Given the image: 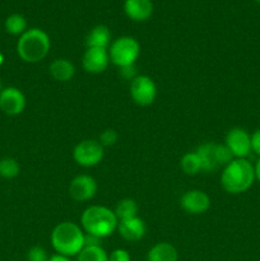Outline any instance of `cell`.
<instances>
[{
  "label": "cell",
  "mask_w": 260,
  "mask_h": 261,
  "mask_svg": "<svg viewBox=\"0 0 260 261\" xmlns=\"http://www.w3.org/2000/svg\"><path fill=\"white\" fill-rule=\"evenodd\" d=\"M255 181V171L252 163L246 158H235L221 175V185L228 194H242L249 190Z\"/></svg>",
  "instance_id": "cell-1"
},
{
  "label": "cell",
  "mask_w": 260,
  "mask_h": 261,
  "mask_svg": "<svg viewBox=\"0 0 260 261\" xmlns=\"http://www.w3.org/2000/svg\"><path fill=\"white\" fill-rule=\"evenodd\" d=\"M84 233L92 234L98 239H106L117 231V219L114 211L103 205H91L83 212L81 218Z\"/></svg>",
  "instance_id": "cell-2"
},
{
  "label": "cell",
  "mask_w": 260,
  "mask_h": 261,
  "mask_svg": "<svg viewBox=\"0 0 260 261\" xmlns=\"http://www.w3.org/2000/svg\"><path fill=\"white\" fill-rule=\"evenodd\" d=\"M51 48L50 36L41 28H28L17 42V54L24 63L42 61Z\"/></svg>",
  "instance_id": "cell-3"
},
{
  "label": "cell",
  "mask_w": 260,
  "mask_h": 261,
  "mask_svg": "<svg viewBox=\"0 0 260 261\" xmlns=\"http://www.w3.org/2000/svg\"><path fill=\"white\" fill-rule=\"evenodd\" d=\"M84 231L74 222H61L51 232V245L56 254L76 256L84 247Z\"/></svg>",
  "instance_id": "cell-4"
},
{
  "label": "cell",
  "mask_w": 260,
  "mask_h": 261,
  "mask_svg": "<svg viewBox=\"0 0 260 261\" xmlns=\"http://www.w3.org/2000/svg\"><path fill=\"white\" fill-rule=\"evenodd\" d=\"M109 55L110 61L119 68L133 65L140 55V45L134 37L122 36L111 42Z\"/></svg>",
  "instance_id": "cell-5"
},
{
  "label": "cell",
  "mask_w": 260,
  "mask_h": 261,
  "mask_svg": "<svg viewBox=\"0 0 260 261\" xmlns=\"http://www.w3.org/2000/svg\"><path fill=\"white\" fill-rule=\"evenodd\" d=\"M105 148L98 140L86 139L79 142L73 149V158L82 167H94L103 160Z\"/></svg>",
  "instance_id": "cell-6"
},
{
  "label": "cell",
  "mask_w": 260,
  "mask_h": 261,
  "mask_svg": "<svg viewBox=\"0 0 260 261\" xmlns=\"http://www.w3.org/2000/svg\"><path fill=\"white\" fill-rule=\"evenodd\" d=\"M130 97L138 106H150L157 97V86L148 75H138L130 82Z\"/></svg>",
  "instance_id": "cell-7"
},
{
  "label": "cell",
  "mask_w": 260,
  "mask_h": 261,
  "mask_svg": "<svg viewBox=\"0 0 260 261\" xmlns=\"http://www.w3.org/2000/svg\"><path fill=\"white\" fill-rule=\"evenodd\" d=\"M224 144L232 153L233 158H246L251 150V134L242 127L229 130L224 139Z\"/></svg>",
  "instance_id": "cell-8"
},
{
  "label": "cell",
  "mask_w": 260,
  "mask_h": 261,
  "mask_svg": "<svg viewBox=\"0 0 260 261\" xmlns=\"http://www.w3.org/2000/svg\"><path fill=\"white\" fill-rule=\"evenodd\" d=\"M25 96L17 87H5L0 92V110L8 116H18L25 109Z\"/></svg>",
  "instance_id": "cell-9"
},
{
  "label": "cell",
  "mask_w": 260,
  "mask_h": 261,
  "mask_svg": "<svg viewBox=\"0 0 260 261\" xmlns=\"http://www.w3.org/2000/svg\"><path fill=\"white\" fill-rule=\"evenodd\" d=\"M97 181L89 175H78L69 184V195L75 201H88L97 194Z\"/></svg>",
  "instance_id": "cell-10"
},
{
  "label": "cell",
  "mask_w": 260,
  "mask_h": 261,
  "mask_svg": "<svg viewBox=\"0 0 260 261\" xmlns=\"http://www.w3.org/2000/svg\"><path fill=\"white\" fill-rule=\"evenodd\" d=\"M180 205L186 213L199 216V214H203L209 211L212 201L205 191L194 189V190L184 193V195L180 199Z\"/></svg>",
  "instance_id": "cell-11"
},
{
  "label": "cell",
  "mask_w": 260,
  "mask_h": 261,
  "mask_svg": "<svg viewBox=\"0 0 260 261\" xmlns=\"http://www.w3.org/2000/svg\"><path fill=\"white\" fill-rule=\"evenodd\" d=\"M110 64L109 48L87 47L84 51L82 65L87 73L101 74L107 69Z\"/></svg>",
  "instance_id": "cell-12"
},
{
  "label": "cell",
  "mask_w": 260,
  "mask_h": 261,
  "mask_svg": "<svg viewBox=\"0 0 260 261\" xmlns=\"http://www.w3.org/2000/svg\"><path fill=\"white\" fill-rule=\"evenodd\" d=\"M117 231H119L120 236L126 241L137 242L145 236L147 226L142 218L134 217V218L120 221L117 224Z\"/></svg>",
  "instance_id": "cell-13"
},
{
  "label": "cell",
  "mask_w": 260,
  "mask_h": 261,
  "mask_svg": "<svg viewBox=\"0 0 260 261\" xmlns=\"http://www.w3.org/2000/svg\"><path fill=\"white\" fill-rule=\"evenodd\" d=\"M124 12L134 22H145L153 14L152 0H125Z\"/></svg>",
  "instance_id": "cell-14"
},
{
  "label": "cell",
  "mask_w": 260,
  "mask_h": 261,
  "mask_svg": "<svg viewBox=\"0 0 260 261\" xmlns=\"http://www.w3.org/2000/svg\"><path fill=\"white\" fill-rule=\"evenodd\" d=\"M216 144L217 143H204V144L199 145L198 149L195 150L196 154L200 158L201 171L204 172H213L221 167L218 158H217Z\"/></svg>",
  "instance_id": "cell-15"
},
{
  "label": "cell",
  "mask_w": 260,
  "mask_h": 261,
  "mask_svg": "<svg viewBox=\"0 0 260 261\" xmlns=\"http://www.w3.org/2000/svg\"><path fill=\"white\" fill-rule=\"evenodd\" d=\"M87 47L109 48L111 45V32L109 27L103 24H98L92 28L86 37Z\"/></svg>",
  "instance_id": "cell-16"
},
{
  "label": "cell",
  "mask_w": 260,
  "mask_h": 261,
  "mask_svg": "<svg viewBox=\"0 0 260 261\" xmlns=\"http://www.w3.org/2000/svg\"><path fill=\"white\" fill-rule=\"evenodd\" d=\"M51 76L58 82H69L73 79L74 74H75V66L68 59H55L53 63L50 64Z\"/></svg>",
  "instance_id": "cell-17"
},
{
  "label": "cell",
  "mask_w": 260,
  "mask_h": 261,
  "mask_svg": "<svg viewBox=\"0 0 260 261\" xmlns=\"http://www.w3.org/2000/svg\"><path fill=\"white\" fill-rule=\"evenodd\" d=\"M147 261H178V252L170 242H158L148 251Z\"/></svg>",
  "instance_id": "cell-18"
},
{
  "label": "cell",
  "mask_w": 260,
  "mask_h": 261,
  "mask_svg": "<svg viewBox=\"0 0 260 261\" xmlns=\"http://www.w3.org/2000/svg\"><path fill=\"white\" fill-rule=\"evenodd\" d=\"M138 211H139V206H138L137 201L134 199L125 198L116 204V208H115L114 212L120 222L138 217Z\"/></svg>",
  "instance_id": "cell-19"
},
{
  "label": "cell",
  "mask_w": 260,
  "mask_h": 261,
  "mask_svg": "<svg viewBox=\"0 0 260 261\" xmlns=\"http://www.w3.org/2000/svg\"><path fill=\"white\" fill-rule=\"evenodd\" d=\"M4 28L9 35L20 37V36L28 30L27 19H25L22 14H18V13L10 14L9 17H7V19H5Z\"/></svg>",
  "instance_id": "cell-20"
},
{
  "label": "cell",
  "mask_w": 260,
  "mask_h": 261,
  "mask_svg": "<svg viewBox=\"0 0 260 261\" xmlns=\"http://www.w3.org/2000/svg\"><path fill=\"white\" fill-rule=\"evenodd\" d=\"M76 261H109V254L102 246H84L76 255Z\"/></svg>",
  "instance_id": "cell-21"
},
{
  "label": "cell",
  "mask_w": 260,
  "mask_h": 261,
  "mask_svg": "<svg viewBox=\"0 0 260 261\" xmlns=\"http://www.w3.org/2000/svg\"><path fill=\"white\" fill-rule=\"evenodd\" d=\"M180 166L184 173H186L189 176H195L201 171L200 158L196 154V152H189L186 154H184L180 161Z\"/></svg>",
  "instance_id": "cell-22"
},
{
  "label": "cell",
  "mask_w": 260,
  "mask_h": 261,
  "mask_svg": "<svg viewBox=\"0 0 260 261\" xmlns=\"http://www.w3.org/2000/svg\"><path fill=\"white\" fill-rule=\"evenodd\" d=\"M20 172V166L18 161L13 157H4L0 160V177L12 180Z\"/></svg>",
  "instance_id": "cell-23"
},
{
  "label": "cell",
  "mask_w": 260,
  "mask_h": 261,
  "mask_svg": "<svg viewBox=\"0 0 260 261\" xmlns=\"http://www.w3.org/2000/svg\"><path fill=\"white\" fill-rule=\"evenodd\" d=\"M119 140V134H117L116 130L114 129H106L101 133L99 135V139L98 142L101 143L102 147H112L115 145Z\"/></svg>",
  "instance_id": "cell-24"
},
{
  "label": "cell",
  "mask_w": 260,
  "mask_h": 261,
  "mask_svg": "<svg viewBox=\"0 0 260 261\" xmlns=\"http://www.w3.org/2000/svg\"><path fill=\"white\" fill-rule=\"evenodd\" d=\"M50 256H48L47 251L43 249L42 246H32L27 251V261H48Z\"/></svg>",
  "instance_id": "cell-25"
},
{
  "label": "cell",
  "mask_w": 260,
  "mask_h": 261,
  "mask_svg": "<svg viewBox=\"0 0 260 261\" xmlns=\"http://www.w3.org/2000/svg\"><path fill=\"white\" fill-rule=\"evenodd\" d=\"M120 75L125 79V81H134L139 74L137 73V68H135V64L127 66H122L120 68Z\"/></svg>",
  "instance_id": "cell-26"
},
{
  "label": "cell",
  "mask_w": 260,
  "mask_h": 261,
  "mask_svg": "<svg viewBox=\"0 0 260 261\" xmlns=\"http://www.w3.org/2000/svg\"><path fill=\"white\" fill-rule=\"evenodd\" d=\"M109 261H132V257L126 250L116 249L109 255Z\"/></svg>",
  "instance_id": "cell-27"
},
{
  "label": "cell",
  "mask_w": 260,
  "mask_h": 261,
  "mask_svg": "<svg viewBox=\"0 0 260 261\" xmlns=\"http://www.w3.org/2000/svg\"><path fill=\"white\" fill-rule=\"evenodd\" d=\"M251 150L260 157V129H256L251 134Z\"/></svg>",
  "instance_id": "cell-28"
},
{
  "label": "cell",
  "mask_w": 260,
  "mask_h": 261,
  "mask_svg": "<svg viewBox=\"0 0 260 261\" xmlns=\"http://www.w3.org/2000/svg\"><path fill=\"white\" fill-rule=\"evenodd\" d=\"M48 261H71V260H70V257L64 256V255L55 254V255H51L50 259H48Z\"/></svg>",
  "instance_id": "cell-29"
},
{
  "label": "cell",
  "mask_w": 260,
  "mask_h": 261,
  "mask_svg": "<svg viewBox=\"0 0 260 261\" xmlns=\"http://www.w3.org/2000/svg\"><path fill=\"white\" fill-rule=\"evenodd\" d=\"M254 171H255V180H257L260 182V157L256 161V163L254 165Z\"/></svg>",
  "instance_id": "cell-30"
},
{
  "label": "cell",
  "mask_w": 260,
  "mask_h": 261,
  "mask_svg": "<svg viewBox=\"0 0 260 261\" xmlns=\"http://www.w3.org/2000/svg\"><path fill=\"white\" fill-rule=\"evenodd\" d=\"M4 61H5L4 55H3V53H0V66H2L3 64H4Z\"/></svg>",
  "instance_id": "cell-31"
},
{
  "label": "cell",
  "mask_w": 260,
  "mask_h": 261,
  "mask_svg": "<svg viewBox=\"0 0 260 261\" xmlns=\"http://www.w3.org/2000/svg\"><path fill=\"white\" fill-rule=\"evenodd\" d=\"M3 89H4V87H3V83H2V79H0V92L3 91Z\"/></svg>",
  "instance_id": "cell-32"
},
{
  "label": "cell",
  "mask_w": 260,
  "mask_h": 261,
  "mask_svg": "<svg viewBox=\"0 0 260 261\" xmlns=\"http://www.w3.org/2000/svg\"><path fill=\"white\" fill-rule=\"evenodd\" d=\"M255 2H256L257 4H260V0H255Z\"/></svg>",
  "instance_id": "cell-33"
}]
</instances>
